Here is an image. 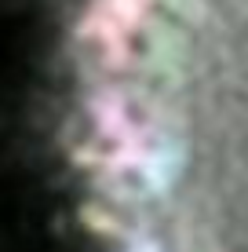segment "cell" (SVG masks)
<instances>
[{
  "label": "cell",
  "mask_w": 248,
  "mask_h": 252,
  "mask_svg": "<svg viewBox=\"0 0 248 252\" xmlns=\"http://www.w3.org/2000/svg\"><path fill=\"white\" fill-rule=\"evenodd\" d=\"M66 150L99 252H248V0H88Z\"/></svg>",
  "instance_id": "1"
}]
</instances>
